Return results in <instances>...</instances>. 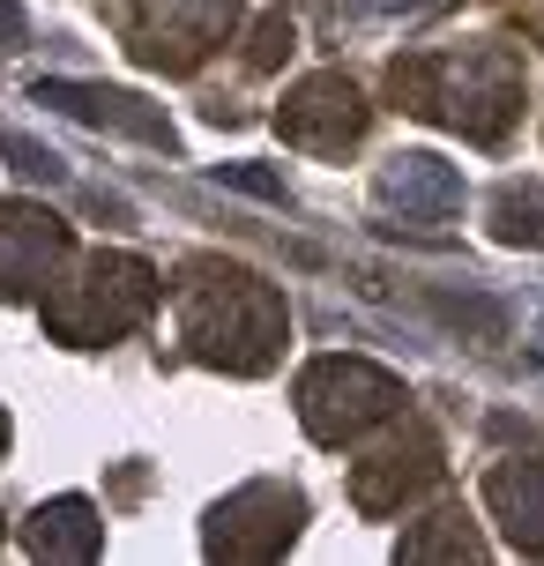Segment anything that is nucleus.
I'll return each mask as SVG.
<instances>
[{
	"label": "nucleus",
	"mask_w": 544,
	"mask_h": 566,
	"mask_svg": "<svg viewBox=\"0 0 544 566\" xmlns=\"http://www.w3.org/2000/svg\"><path fill=\"white\" fill-rule=\"evenodd\" d=\"M8 45H23V8H15V0H0V53H8Z\"/></svg>",
	"instance_id": "obj_1"
}]
</instances>
